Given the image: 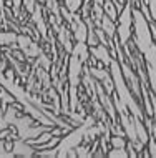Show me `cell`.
<instances>
[{"label": "cell", "mask_w": 156, "mask_h": 158, "mask_svg": "<svg viewBox=\"0 0 156 158\" xmlns=\"http://www.w3.org/2000/svg\"><path fill=\"white\" fill-rule=\"evenodd\" d=\"M118 27H116V38L120 45H126L133 37V3L126 0L123 8L118 14Z\"/></svg>", "instance_id": "6da1fadb"}, {"label": "cell", "mask_w": 156, "mask_h": 158, "mask_svg": "<svg viewBox=\"0 0 156 158\" xmlns=\"http://www.w3.org/2000/svg\"><path fill=\"white\" fill-rule=\"evenodd\" d=\"M70 28H71V35L77 38V42H86L88 25L85 22V19H80V15L73 14V19L70 22Z\"/></svg>", "instance_id": "7a4b0ae2"}, {"label": "cell", "mask_w": 156, "mask_h": 158, "mask_svg": "<svg viewBox=\"0 0 156 158\" xmlns=\"http://www.w3.org/2000/svg\"><path fill=\"white\" fill-rule=\"evenodd\" d=\"M90 55L95 58L96 62L103 63V65H106V67H110V63H111V60H113L111 52H110L108 47L103 45V44H98V45L90 47Z\"/></svg>", "instance_id": "3957f363"}, {"label": "cell", "mask_w": 156, "mask_h": 158, "mask_svg": "<svg viewBox=\"0 0 156 158\" xmlns=\"http://www.w3.org/2000/svg\"><path fill=\"white\" fill-rule=\"evenodd\" d=\"M12 153L17 156H32L35 155V147H32L28 142L18 138L14 142V147H12Z\"/></svg>", "instance_id": "277c9868"}, {"label": "cell", "mask_w": 156, "mask_h": 158, "mask_svg": "<svg viewBox=\"0 0 156 158\" xmlns=\"http://www.w3.org/2000/svg\"><path fill=\"white\" fill-rule=\"evenodd\" d=\"M57 32H58V42L63 45V48L66 52L71 53V50H73V45H71V30L68 27H65V25H62V28Z\"/></svg>", "instance_id": "5b68a950"}, {"label": "cell", "mask_w": 156, "mask_h": 158, "mask_svg": "<svg viewBox=\"0 0 156 158\" xmlns=\"http://www.w3.org/2000/svg\"><path fill=\"white\" fill-rule=\"evenodd\" d=\"M100 28L105 32V35H106L110 40H113V38H115V35H116V25H115V20L110 19L108 15H103V17H102Z\"/></svg>", "instance_id": "8992f818"}, {"label": "cell", "mask_w": 156, "mask_h": 158, "mask_svg": "<svg viewBox=\"0 0 156 158\" xmlns=\"http://www.w3.org/2000/svg\"><path fill=\"white\" fill-rule=\"evenodd\" d=\"M103 10H105V15H108L110 19H113V20L118 19V8H116L115 0H105Z\"/></svg>", "instance_id": "52a82bcc"}, {"label": "cell", "mask_w": 156, "mask_h": 158, "mask_svg": "<svg viewBox=\"0 0 156 158\" xmlns=\"http://www.w3.org/2000/svg\"><path fill=\"white\" fill-rule=\"evenodd\" d=\"M126 138L125 135H113L110 136V145H111V148H126Z\"/></svg>", "instance_id": "ba28073f"}, {"label": "cell", "mask_w": 156, "mask_h": 158, "mask_svg": "<svg viewBox=\"0 0 156 158\" xmlns=\"http://www.w3.org/2000/svg\"><path fill=\"white\" fill-rule=\"evenodd\" d=\"M17 44V35L14 32H0V45Z\"/></svg>", "instance_id": "9c48e42d"}, {"label": "cell", "mask_w": 156, "mask_h": 158, "mask_svg": "<svg viewBox=\"0 0 156 158\" xmlns=\"http://www.w3.org/2000/svg\"><path fill=\"white\" fill-rule=\"evenodd\" d=\"M83 0H65V8L70 12V14H77L82 8Z\"/></svg>", "instance_id": "30bf717a"}, {"label": "cell", "mask_w": 156, "mask_h": 158, "mask_svg": "<svg viewBox=\"0 0 156 158\" xmlns=\"http://www.w3.org/2000/svg\"><path fill=\"white\" fill-rule=\"evenodd\" d=\"M108 156H121V158H128V152H126V148H111L110 152H106Z\"/></svg>", "instance_id": "8fae6325"}, {"label": "cell", "mask_w": 156, "mask_h": 158, "mask_svg": "<svg viewBox=\"0 0 156 158\" xmlns=\"http://www.w3.org/2000/svg\"><path fill=\"white\" fill-rule=\"evenodd\" d=\"M148 153H150V156H154L156 158V138H154V135H150V140H148Z\"/></svg>", "instance_id": "7c38bea8"}, {"label": "cell", "mask_w": 156, "mask_h": 158, "mask_svg": "<svg viewBox=\"0 0 156 158\" xmlns=\"http://www.w3.org/2000/svg\"><path fill=\"white\" fill-rule=\"evenodd\" d=\"M150 8V15H151V22L156 23V0H146Z\"/></svg>", "instance_id": "4fadbf2b"}, {"label": "cell", "mask_w": 156, "mask_h": 158, "mask_svg": "<svg viewBox=\"0 0 156 158\" xmlns=\"http://www.w3.org/2000/svg\"><path fill=\"white\" fill-rule=\"evenodd\" d=\"M35 5H37V2H35V0H23V7L27 8V12H28V14H32V12H33V8H35Z\"/></svg>", "instance_id": "5bb4252c"}, {"label": "cell", "mask_w": 156, "mask_h": 158, "mask_svg": "<svg viewBox=\"0 0 156 158\" xmlns=\"http://www.w3.org/2000/svg\"><path fill=\"white\" fill-rule=\"evenodd\" d=\"M91 2H93V3H98V5H103L105 0H91Z\"/></svg>", "instance_id": "9a60e30c"}, {"label": "cell", "mask_w": 156, "mask_h": 158, "mask_svg": "<svg viewBox=\"0 0 156 158\" xmlns=\"http://www.w3.org/2000/svg\"><path fill=\"white\" fill-rule=\"evenodd\" d=\"M128 2H131L133 5H136V3H138V0H128Z\"/></svg>", "instance_id": "2e32d148"}]
</instances>
